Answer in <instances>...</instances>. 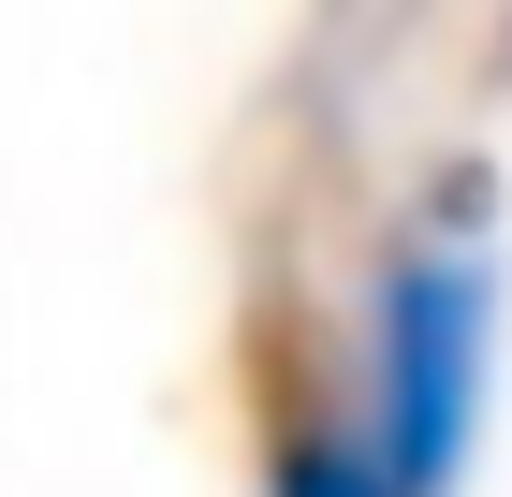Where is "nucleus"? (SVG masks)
Segmentation results:
<instances>
[{"label":"nucleus","instance_id":"f257e3e1","mask_svg":"<svg viewBox=\"0 0 512 497\" xmlns=\"http://www.w3.org/2000/svg\"><path fill=\"white\" fill-rule=\"evenodd\" d=\"M483 351H498V278L454 234H410L381 264V307H366V439L410 497H439L469 468L483 424Z\"/></svg>","mask_w":512,"mask_h":497},{"label":"nucleus","instance_id":"f03ea898","mask_svg":"<svg viewBox=\"0 0 512 497\" xmlns=\"http://www.w3.org/2000/svg\"><path fill=\"white\" fill-rule=\"evenodd\" d=\"M264 483H278V497H410V483L381 468V439H352V424H308V410H278Z\"/></svg>","mask_w":512,"mask_h":497}]
</instances>
